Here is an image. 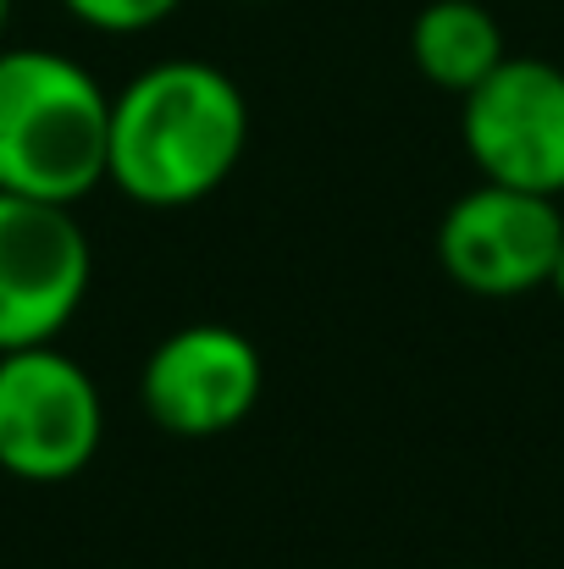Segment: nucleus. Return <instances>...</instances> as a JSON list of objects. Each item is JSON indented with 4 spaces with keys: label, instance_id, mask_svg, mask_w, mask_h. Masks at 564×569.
<instances>
[{
    "label": "nucleus",
    "instance_id": "20e7f679",
    "mask_svg": "<svg viewBox=\"0 0 564 569\" xmlns=\"http://www.w3.org/2000/svg\"><path fill=\"white\" fill-rule=\"evenodd\" d=\"M459 139L482 183L564 193V67L543 56H504L471 94H459Z\"/></svg>",
    "mask_w": 564,
    "mask_h": 569
},
{
    "label": "nucleus",
    "instance_id": "0eeeda50",
    "mask_svg": "<svg viewBox=\"0 0 564 569\" xmlns=\"http://www.w3.org/2000/svg\"><path fill=\"white\" fill-rule=\"evenodd\" d=\"M260 387H266L260 349L221 321H194L167 332L139 371L145 415L184 442H205L244 426L260 403Z\"/></svg>",
    "mask_w": 564,
    "mask_h": 569
},
{
    "label": "nucleus",
    "instance_id": "6e6552de",
    "mask_svg": "<svg viewBox=\"0 0 564 569\" xmlns=\"http://www.w3.org/2000/svg\"><path fill=\"white\" fill-rule=\"evenodd\" d=\"M409 56L432 89L471 94L509 50H504L498 17L482 0H432L409 22Z\"/></svg>",
    "mask_w": 564,
    "mask_h": 569
},
{
    "label": "nucleus",
    "instance_id": "39448f33",
    "mask_svg": "<svg viewBox=\"0 0 564 569\" xmlns=\"http://www.w3.org/2000/svg\"><path fill=\"white\" fill-rule=\"evenodd\" d=\"M95 249L72 204L0 193V355L56 343L83 310Z\"/></svg>",
    "mask_w": 564,
    "mask_h": 569
},
{
    "label": "nucleus",
    "instance_id": "9d476101",
    "mask_svg": "<svg viewBox=\"0 0 564 569\" xmlns=\"http://www.w3.org/2000/svg\"><path fill=\"white\" fill-rule=\"evenodd\" d=\"M548 288L564 299V243H560V260H554V271H548Z\"/></svg>",
    "mask_w": 564,
    "mask_h": 569
},
{
    "label": "nucleus",
    "instance_id": "9b49d317",
    "mask_svg": "<svg viewBox=\"0 0 564 569\" xmlns=\"http://www.w3.org/2000/svg\"><path fill=\"white\" fill-rule=\"evenodd\" d=\"M6 28H11V0H0V44H6Z\"/></svg>",
    "mask_w": 564,
    "mask_h": 569
},
{
    "label": "nucleus",
    "instance_id": "7ed1b4c3",
    "mask_svg": "<svg viewBox=\"0 0 564 569\" xmlns=\"http://www.w3.org/2000/svg\"><path fill=\"white\" fill-rule=\"evenodd\" d=\"M106 398L89 366L56 343L0 355V470L28 487H61L95 465Z\"/></svg>",
    "mask_w": 564,
    "mask_h": 569
},
{
    "label": "nucleus",
    "instance_id": "423d86ee",
    "mask_svg": "<svg viewBox=\"0 0 564 569\" xmlns=\"http://www.w3.org/2000/svg\"><path fill=\"white\" fill-rule=\"evenodd\" d=\"M560 243V199L504 183H476L437 221V266L476 299H521L532 288H548Z\"/></svg>",
    "mask_w": 564,
    "mask_h": 569
},
{
    "label": "nucleus",
    "instance_id": "f257e3e1",
    "mask_svg": "<svg viewBox=\"0 0 564 569\" xmlns=\"http://www.w3.org/2000/svg\"><path fill=\"white\" fill-rule=\"evenodd\" d=\"M249 144V100L216 61L172 56L111 94L106 183L145 210H184L221 189Z\"/></svg>",
    "mask_w": 564,
    "mask_h": 569
},
{
    "label": "nucleus",
    "instance_id": "f03ea898",
    "mask_svg": "<svg viewBox=\"0 0 564 569\" xmlns=\"http://www.w3.org/2000/svg\"><path fill=\"white\" fill-rule=\"evenodd\" d=\"M111 94L67 50L0 44V193L78 204L106 183Z\"/></svg>",
    "mask_w": 564,
    "mask_h": 569
},
{
    "label": "nucleus",
    "instance_id": "1a4fd4ad",
    "mask_svg": "<svg viewBox=\"0 0 564 569\" xmlns=\"http://www.w3.org/2000/svg\"><path fill=\"white\" fill-rule=\"evenodd\" d=\"M178 6H184V0H61V11H67L72 22H83V28H95V33H111V39L161 28Z\"/></svg>",
    "mask_w": 564,
    "mask_h": 569
}]
</instances>
